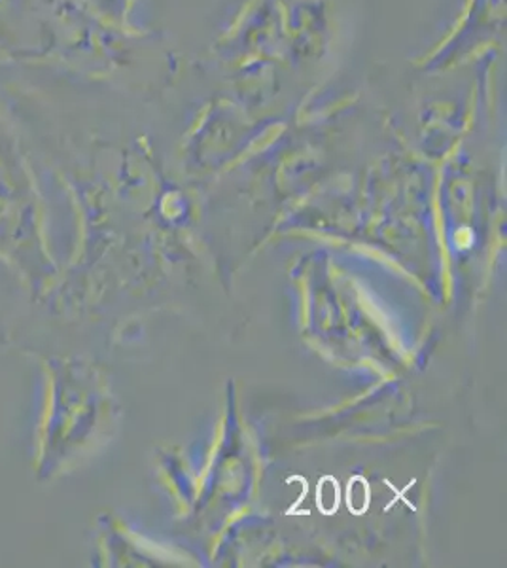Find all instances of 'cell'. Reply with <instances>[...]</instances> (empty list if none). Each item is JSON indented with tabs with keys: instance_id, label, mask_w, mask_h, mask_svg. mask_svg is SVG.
Returning a JSON list of instances; mask_svg holds the SVG:
<instances>
[{
	"instance_id": "2",
	"label": "cell",
	"mask_w": 507,
	"mask_h": 568,
	"mask_svg": "<svg viewBox=\"0 0 507 568\" xmlns=\"http://www.w3.org/2000/svg\"><path fill=\"white\" fill-rule=\"evenodd\" d=\"M367 503H369V491H367L366 485H364V479H354L351 481V487H348V506H351V510L362 511L366 510Z\"/></svg>"
},
{
	"instance_id": "1",
	"label": "cell",
	"mask_w": 507,
	"mask_h": 568,
	"mask_svg": "<svg viewBox=\"0 0 507 568\" xmlns=\"http://www.w3.org/2000/svg\"><path fill=\"white\" fill-rule=\"evenodd\" d=\"M337 504H339V489H337V485L334 484L332 478L324 479V481H321V487H318V506H321V510L332 514L337 508Z\"/></svg>"
}]
</instances>
